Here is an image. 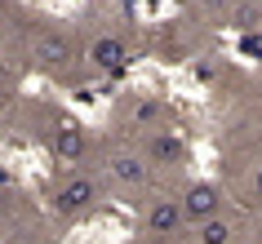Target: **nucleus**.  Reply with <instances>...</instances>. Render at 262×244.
Masks as SVG:
<instances>
[{"label":"nucleus","instance_id":"nucleus-1","mask_svg":"<svg viewBox=\"0 0 262 244\" xmlns=\"http://www.w3.org/2000/svg\"><path fill=\"white\" fill-rule=\"evenodd\" d=\"M178 213H182V222H205V217H218L222 213V204H227V191L218 187V182H209V178H195V182H187L182 187V195L178 200Z\"/></svg>","mask_w":262,"mask_h":244},{"label":"nucleus","instance_id":"nucleus-2","mask_svg":"<svg viewBox=\"0 0 262 244\" xmlns=\"http://www.w3.org/2000/svg\"><path fill=\"white\" fill-rule=\"evenodd\" d=\"M98 204V182L89 173H71L62 178L54 191H49V209H54L58 217H76L84 213V209H94Z\"/></svg>","mask_w":262,"mask_h":244},{"label":"nucleus","instance_id":"nucleus-3","mask_svg":"<svg viewBox=\"0 0 262 244\" xmlns=\"http://www.w3.org/2000/svg\"><path fill=\"white\" fill-rule=\"evenodd\" d=\"M31 58L40 62V67L58 71V67H67L71 58H76V45H71L67 31H58V27H45L36 40H31Z\"/></svg>","mask_w":262,"mask_h":244},{"label":"nucleus","instance_id":"nucleus-4","mask_svg":"<svg viewBox=\"0 0 262 244\" xmlns=\"http://www.w3.org/2000/svg\"><path fill=\"white\" fill-rule=\"evenodd\" d=\"M49 151H54L62 164H80L84 156H89V129L76 124V120H62L54 134H49Z\"/></svg>","mask_w":262,"mask_h":244},{"label":"nucleus","instance_id":"nucleus-5","mask_svg":"<svg viewBox=\"0 0 262 244\" xmlns=\"http://www.w3.org/2000/svg\"><path fill=\"white\" fill-rule=\"evenodd\" d=\"M182 231V213L173 200H151L142 209V235H151V240H173Z\"/></svg>","mask_w":262,"mask_h":244},{"label":"nucleus","instance_id":"nucleus-6","mask_svg":"<svg viewBox=\"0 0 262 244\" xmlns=\"http://www.w3.org/2000/svg\"><path fill=\"white\" fill-rule=\"evenodd\" d=\"M142 160L147 164H165V169L187 164V142H182L178 134H169V129H156V134L147 138V147H142Z\"/></svg>","mask_w":262,"mask_h":244},{"label":"nucleus","instance_id":"nucleus-7","mask_svg":"<svg viewBox=\"0 0 262 244\" xmlns=\"http://www.w3.org/2000/svg\"><path fill=\"white\" fill-rule=\"evenodd\" d=\"M107 173H111V182H120V187H147L151 164L142 160V151H116L107 160Z\"/></svg>","mask_w":262,"mask_h":244},{"label":"nucleus","instance_id":"nucleus-8","mask_svg":"<svg viewBox=\"0 0 262 244\" xmlns=\"http://www.w3.org/2000/svg\"><path fill=\"white\" fill-rule=\"evenodd\" d=\"M84 58H89V67H94V71H120L124 62H129V49H124L120 36H98Z\"/></svg>","mask_w":262,"mask_h":244},{"label":"nucleus","instance_id":"nucleus-9","mask_svg":"<svg viewBox=\"0 0 262 244\" xmlns=\"http://www.w3.org/2000/svg\"><path fill=\"white\" fill-rule=\"evenodd\" d=\"M195 244H235V222H227V217H205V222H195Z\"/></svg>","mask_w":262,"mask_h":244},{"label":"nucleus","instance_id":"nucleus-10","mask_svg":"<svg viewBox=\"0 0 262 244\" xmlns=\"http://www.w3.org/2000/svg\"><path fill=\"white\" fill-rule=\"evenodd\" d=\"M160 120H165V107L160 102H134V124H142V129H160Z\"/></svg>","mask_w":262,"mask_h":244},{"label":"nucleus","instance_id":"nucleus-11","mask_svg":"<svg viewBox=\"0 0 262 244\" xmlns=\"http://www.w3.org/2000/svg\"><path fill=\"white\" fill-rule=\"evenodd\" d=\"M249 191H253V200H262V164L253 169V182H249Z\"/></svg>","mask_w":262,"mask_h":244}]
</instances>
